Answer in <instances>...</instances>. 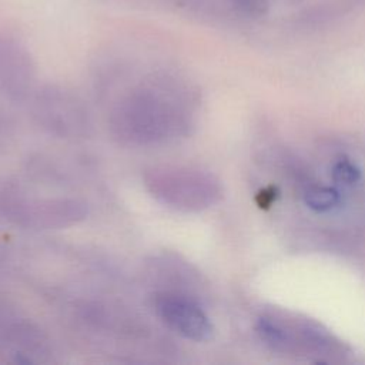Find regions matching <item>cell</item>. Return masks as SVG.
Returning a JSON list of instances; mask_svg holds the SVG:
<instances>
[{"mask_svg":"<svg viewBox=\"0 0 365 365\" xmlns=\"http://www.w3.org/2000/svg\"><path fill=\"white\" fill-rule=\"evenodd\" d=\"M190 113L178 87L153 83L121 97L110 114L113 135L127 145H157L177 140L190 128Z\"/></svg>","mask_w":365,"mask_h":365,"instance_id":"6da1fadb","label":"cell"},{"mask_svg":"<svg viewBox=\"0 0 365 365\" xmlns=\"http://www.w3.org/2000/svg\"><path fill=\"white\" fill-rule=\"evenodd\" d=\"M143 184L155 201L184 212L208 208L220 195L218 182L210 174L181 165L151 167Z\"/></svg>","mask_w":365,"mask_h":365,"instance_id":"7a4b0ae2","label":"cell"},{"mask_svg":"<svg viewBox=\"0 0 365 365\" xmlns=\"http://www.w3.org/2000/svg\"><path fill=\"white\" fill-rule=\"evenodd\" d=\"M1 214L16 225L33 230H60L87 217V204L67 197H30L17 191L1 192Z\"/></svg>","mask_w":365,"mask_h":365,"instance_id":"3957f363","label":"cell"},{"mask_svg":"<svg viewBox=\"0 0 365 365\" xmlns=\"http://www.w3.org/2000/svg\"><path fill=\"white\" fill-rule=\"evenodd\" d=\"M33 114L43 128L64 138L81 137L90 127L83 101L63 88L48 87L38 93Z\"/></svg>","mask_w":365,"mask_h":365,"instance_id":"277c9868","label":"cell"},{"mask_svg":"<svg viewBox=\"0 0 365 365\" xmlns=\"http://www.w3.org/2000/svg\"><path fill=\"white\" fill-rule=\"evenodd\" d=\"M154 308L158 318L180 336L205 342L212 336L214 328L208 315L190 298L174 294L161 292L154 298Z\"/></svg>","mask_w":365,"mask_h":365,"instance_id":"5b68a950","label":"cell"},{"mask_svg":"<svg viewBox=\"0 0 365 365\" xmlns=\"http://www.w3.org/2000/svg\"><path fill=\"white\" fill-rule=\"evenodd\" d=\"M34 83L29 51L14 38L0 37V93L11 101L24 100Z\"/></svg>","mask_w":365,"mask_h":365,"instance_id":"8992f818","label":"cell"},{"mask_svg":"<svg viewBox=\"0 0 365 365\" xmlns=\"http://www.w3.org/2000/svg\"><path fill=\"white\" fill-rule=\"evenodd\" d=\"M339 202V192L332 187H312L305 192V204L317 211L327 212Z\"/></svg>","mask_w":365,"mask_h":365,"instance_id":"52a82bcc","label":"cell"},{"mask_svg":"<svg viewBox=\"0 0 365 365\" xmlns=\"http://www.w3.org/2000/svg\"><path fill=\"white\" fill-rule=\"evenodd\" d=\"M332 178L336 184L344 185V187H351L356 184L361 178V171L359 168L352 164L348 160H339L334 168H332Z\"/></svg>","mask_w":365,"mask_h":365,"instance_id":"ba28073f","label":"cell"},{"mask_svg":"<svg viewBox=\"0 0 365 365\" xmlns=\"http://www.w3.org/2000/svg\"><path fill=\"white\" fill-rule=\"evenodd\" d=\"M257 332L259 338L272 348H279L285 345V334L282 332V329L268 322L267 319H259L257 325Z\"/></svg>","mask_w":365,"mask_h":365,"instance_id":"9c48e42d","label":"cell"},{"mask_svg":"<svg viewBox=\"0 0 365 365\" xmlns=\"http://www.w3.org/2000/svg\"><path fill=\"white\" fill-rule=\"evenodd\" d=\"M235 9L250 16H261L267 11V0H230Z\"/></svg>","mask_w":365,"mask_h":365,"instance_id":"30bf717a","label":"cell"}]
</instances>
